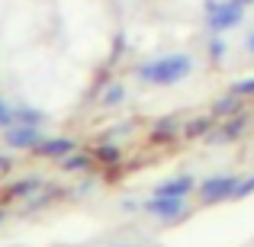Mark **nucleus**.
<instances>
[{"label": "nucleus", "mask_w": 254, "mask_h": 247, "mask_svg": "<svg viewBox=\"0 0 254 247\" xmlns=\"http://www.w3.org/2000/svg\"><path fill=\"white\" fill-rule=\"evenodd\" d=\"M190 71H193V58L187 55V51H174V55H164V58H151V61H145L142 68L135 71V74H138V81H145V84L171 87V84L184 81Z\"/></svg>", "instance_id": "f257e3e1"}, {"label": "nucleus", "mask_w": 254, "mask_h": 247, "mask_svg": "<svg viewBox=\"0 0 254 247\" xmlns=\"http://www.w3.org/2000/svg\"><path fill=\"white\" fill-rule=\"evenodd\" d=\"M245 16V0H206V26L212 32H225Z\"/></svg>", "instance_id": "f03ea898"}, {"label": "nucleus", "mask_w": 254, "mask_h": 247, "mask_svg": "<svg viewBox=\"0 0 254 247\" xmlns=\"http://www.w3.org/2000/svg\"><path fill=\"white\" fill-rule=\"evenodd\" d=\"M145 212L164 218V222H174V218H180L187 212V199L184 196H158L155 193V196L145 202Z\"/></svg>", "instance_id": "7ed1b4c3"}, {"label": "nucleus", "mask_w": 254, "mask_h": 247, "mask_svg": "<svg viewBox=\"0 0 254 247\" xmlns=\"http://www.w3.org/2000/svg\"><path fill=\"white\" fill-rule=\"evenodd\" d=\"M238 183H242L238 177H209L199 186V196H203V202H222L238 193Z\"/></svg>", "instance_id": "20e7f679"}, {"label": "nucleus", "mask_w": 254, "mask_h": 247, "mask_svg": "<svg viewBox=\"0 0 254 247\" xmlns=\"http://www.w3.org/2000/svg\"><path fill=\"white\" fill-rule=\"evenodd\" d=\"M6 145L10 148H39L42 145L39 125H6Z\"/></svg>", "instance_id": "39448f33"}, {"label": "nucleus", "mask_w": 254, "mask_h": 247, "mask_svg": "<svg viewBox=\"0 0 254 247\" xmlns=\"http://www.w3.org/2000/svg\"><path fill=\"white\" fill-rule=\"evenodd\" d=\"M71 151H74V142H68V138H49L39 145V154L45 157H68Z\"/></svg>", "instance_id": "423d86ee"}, {"label": "nucleus", "mask_w": 254, "mask_h": 247, "mask_svg": "<svg viewBox=\"0 0 254 247\" xmlns=\"http://www.w3.org/2000/svg\"><path fill=\"white\" fill-rule=\"evenodd\" d=\"M193 190V180L190 177H177V180H168V183L158 186V196H187V193Z\"/></svg>", "instance_id": "0eeeda50"}, {"label": "nucleus", "mask_w": 254, "mask_h": 247, "mask_svg": "<svg viewBox=\"0 0 254 247\" xmlns=\"http://www.w3.org/2000/svg\"><path fill=\"white\" fill-rule=\"evenodd\" d=\"M13 119H19L23 125H39L42 122V112H36L32 106H16V109H13Z\"/></svg>", "instance_id": "6e6552de"}, {"label": "nucleus", "mask_w": 254, "mask_h": 247, "mask_svg": "<svg viewBox=\"0 0 254 247\" xmlns=\"http://www.w3.org/2000/svg\"><path fill=\"white\" fill-rule=\"evenodd\" d=\"M238 109H242V99H238L235 93H232V97H225V99H219V103H216V112H222V116H225V112H238Z\"/></svg>", "instance_id": "1a4fd4ad"}, {"label": "nucleus", "mask_w": 254, "mask_h": 247, "mask_svg": "<svg viewBox=\"0 0 254 247\" xmlns=\"http://www.w3.org/2000/svg\"><path fill=\"white\" fill-rule=\"evenodd\" d=\"M232 93H235V97H254V77H248V81H238V84H232Z\"/></svg>", "instance_id": "9d476101"}, {"label": "nucleus", "mask_w": 254, "mask_h": 247, "mask_svg": "<svg viewBox=\"0 0 254 247\" xmlns=\"http://www.w3.org/2000/svg\"><path fill=\"white\" fill-rule=\"evenodd\" d=\"M242 129H245V119L225 122V129H222V135H219V138H235V135H242Z\"/></svg>", "instance_id": "9b49d317"}, {"label": "nucleus", "mask_w": 254, "mask_h": 247, "mask_svg": "<svg viewBox=\"0 0 254 247\" xmlns=\"http://www.w3.org/2000/svg\"><path fill=\"white\" fill-rule=\"evenodd\" d=\"M64 167H68V170H84L87 157L84 154H68V157H64Z\"/></svg>", "instance_id": "f8f14e48"}, {"label": "nucleus", "mask_w": 254, "mask_h": 247, "mask_svg": "<svg viewBox=\"0 0 254 247\" xmlns=\"http://www.w3.org/2000/svg\"><path fill=\"white\" fill-rule=\"evenodd\" d=\"M119 99H123V87H110V90L103 93V103L106 106H116Z\"/></svg>", "instance_id": "ddd939ff"}, {"label": "nucleus", "mask_w": 254, "mask_h": 247, "mask_svg": "<svg viewBox=\"0 0 254 247\" xmlns=\"http://www.w3.org/2000/svg\"><path fill=\"white\" fill-rule=\"evenodd\" d=\"M190 135H203V132H209V119H196V122H190Z\"/></svg>", "instance_id": "4468645a"}, {"label": "nucleus", "mask_w": 254, "mask_h": 247, "mask_svg": "<svg viewBox=\"0 0 254 247\" xmlns=\"http://www.w3.org/2000/svg\"><path fill=\"white\" fill-rule=\"evenodd\" d=\"M10 122H13V109L0 99V125H10Z\"/></svg>", "instance_id": "2eb2a0df"}, {"label": "nucleus", "mask_w": 254, "mask_h": 247, "mask_svg": "<svg viewBox=\"0 0 254 247\" xmlns=\"http://www.w3.org/2000/svg\"><path fill=\"white\" fill-rule=\"evenodd\" d=\"M251 190H254V177H251V180H245V183H238V193H235V196H248Z\"/></svg>", "instance_id": "dca6fc26"}, {"label": "nucleus", "mask_w": 254, "mask_h": 247, "mask_svg": "<svg viewBox=\"0 0 254 247\" xmlns=\"http://www.w3.org/2000/svg\"><path fill=\"white\" fill-rule=\"evenodd\" d=\"M97 157H106V161H116V148H100Z\"/></svg>", "instance_id": "f3484780"}, {"label": "nucleus", "mask_w": 254, "mask_h": 247, "mask_svg": "<svg viewBox=\"0 0 254 247\" xmlns=\"http://www.w3.org/2000/svg\"><path fill=\"white\" fill-rule=\"evenodd\" d=\"M222 55H225V45L216 39V42H212V58H222Z\"/></svg>", "instance_id": "a211bd4d"}, {"label": "nucleus", "mask_w": 254, "mask_h": 247, "mask_svg": "<svg viewBox=\"0 0 254 247\" xmlns=\"http://www.w3.org/2000/svg\"><path fill=\"white\" fill-rule=\"evenodd\" d=\"M245 45H248V51H251V55H254V32H251V36H248V42H245Z\"/></svg>", "instance_id": "6ab92c4d"}, {"label": "nucleus", "mask_w": 254, "mask_h": 247, "mask_svg": "<svg viewBox=\"0 0 254 247\" xmlns=\"http://www.w3.org/2000/svg\"><path fill=\"white\" fill-rule=\"evenodd\" d=\"M6 167H10V164H6V161H3V157H0V170H6Z\"/></svg>", "instance_id": "aec40b11"}, {"label": "nucleus", "mask_w": 254, "mask_h": 247, "mask_svg": "<svg viewBox=\"0 0 254 247\" xmlns=\"http://www.w3.org/2000/svg\"><path fill=\"white\" fill-rule=\"evenodd\" d=\"M245 3H254V0H245Z\"/></svg>", "instance_id": "412c9836"}, {"label": "nucleus", "mask_w": 254, "mask_h": 247, "mask_svg": "<svg viewBox=\"0 0 254 247\" xmlns=\"http://www.w3.org/2000/svg\"><path fill=\"white\" fill-rule=\"evenodd\" d=\"M0 218H3V212H0Z\"/></svg>", "instance_id": "4be33fe9"}]
</instances>
